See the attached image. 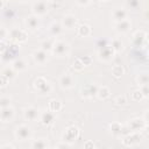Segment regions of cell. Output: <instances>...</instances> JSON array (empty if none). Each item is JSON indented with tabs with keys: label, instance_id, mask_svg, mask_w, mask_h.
<instances>
[{
	"label": "cell",
	"instance_id": "52a82bcc",
	"mask_svg": "<svg viewBox=\"0 0 149 149\" xmlns=\"http://www.w3.org/2000/svg\"><path fill=\"white\" fill-rule=\"evenodd\" d=\"M127 128L130 130V133H139L141 130H143L147 125L144 123V121L142 120V118H134V119H130L128 122H127Z\"/></svg>",
	"mask_w": 149,
	"mask_h": 149
},
{
	"label": "cell",
	"instance_id": "f6af8a7d",
	"mask_svg": "<svg viewBox=\"0 0 149 149\" xmlns=\"http://www.w3.org/2000/svg\"><path fill=\"white\" fill-rule=\"evenodd\" d=\"M8 84V79L0 73V87H5Z\"/></svg>",
	"mask_w": 149,
	"mask_h": 149
},
{
	"label": "cell",
	"instance_id": "2e32d148",
	"mask_svg": "<svg viewBox=\"0 0 149 149\" xmlns=\"http://www.w3.org/2000/svg\"><path fill=\"white\" fill-rule=\"evenodd\" d=\"M98 86L95 84H87L85 85L84 87H81V95L85 97V98H92V97H95L97 95V92H98Z\"/></svg>",
	"mask_w": 149,
	"mask_h": 149
},
{
	"label": "cell",
	"instance_id": "4fadbf2b",
	"mask_svg": "<svg viewBox=\"0 0 149 149\" xmlns=\"http://www.w3.org/2000/svg\"><path fill=\"white\" fill-rule=\"evenodd\" d=\"M130 28H132V21L129 19H126V20H122L120 22L114 23V29L120 34L128 33L130 30Z\"/></svg>",
	"mask_w": 149,
	"mask_h": 149
},
{
	"label": "cell",
	"instance_id": "8992f818",
	"mask_svg": "<svg viewBox=\"0 0 149 149\" xmlns=\"http://www.w3.org/2000/svg\"><path fill=\"white\" fill-rule=\"evenodd\" d=\"M69 50H70V47L66 42L64 41H55V44L52 47V50L51 52L58 57H64L69 54Z\"/></svg>",
	"mask_w": 149,
	"mask_h": 149
},
{
	"label": "cell",
	"instance_id": "f1b7e54d",
	"mask_svg": "<svg viewBox=\"0 0 149 149\" xmlns=\"http://www.w3.org/2000/svg\"><path fill=\"white\" fill-rule=\"evenodd\" d=\"M48 107H49V111L52 112V113H56V112H59L62 109V102L57 99H51L48 104Z\"/></svg>",
	"mask_w": 149,
	"mask_h": 149
},
{
	"label": "cell",
	"instance_id": "ab89813d",
	"mask_svg": "<svg viewBox=\"0 0 149 149\" xmlns=\"http://www.w3.org/2000/svg\"><path fill=\"white\" fill-rule=\"evenodd\" d=\"M8 37V30L3 26L0 27V41H5V38Z\"/></svg>",
	"mask_w": 149,
	"mask_h": 149
},
{
	"label": "cell",
	"instance_id": "4316f807",
	"mask_svg": "<svg viewBox=\"0 0 149 149\" xmlns=\"http://www.w3.org/2000/svg\"><path fill=\"white\" fill-rule=\"evenodd\" d=\"M113 50H114V52L116 54V52H120V51H122L123 50V42L121 41V38H113L112 41H111V45H109Z\"/></svg>",
	"mask_w": 149,
	"mask_h": 149
},
{
	"label": "cell",
	"instance_id": "ee69618b",
	"mask_svg": "<svg viewBox=\"0 0 149 149\" xmlns=\"http://www.w3.org/2000/svg\"><path fill=\"white\" fill-rule=\"evenodd\" d=\"M84 149H95V146H94V143H93V141H86L85 143H84Z\"/></svg>",
	"mask_w": 149,
	"mask_h": 149
},
{
	"label": "cell",
	"instance_id": "7bdbcfd3",
	"mask_svg": "<svg viewBox=\"0 0 149 149\" xmlns=\"http://www.w3.org/2000/svg\"><path fill=\"white\" fill-rule=\"evenodd\" d=\"M126 3L132 8H137L140 6V1H137V0H130V1H127Z\"/></svg>",
	"mask_w": 149,
	"mask_h": 149
},
{
	"label": "cell",
	"instance_id": "e0dca14e",
	"mask_svg": "<svg viewBox=\"0 0 149 149\" xmlns=\"http://www.w3.org/2000/svg\"><path fill=\"white\" fill-rule=\"evenodd\" d=\"M14 115H15V111H14V108L12 106L0 109V120L3 121V122L12 121L13 118H14Z\"/></svg>",
	"mask_w": 149,
	"mask_h": 149
},
{
	"label": "cell",
	"instance_id": "bcb514c9",
	"mask_svg": "<svg viewBox=\"0 0 149 149\" xmlns=\"http://www.w3.org/2000/svg\"><path fill=\"white\" fill-rule=\"evenodd\" d=\"M128 134H130V130L127 128V126H122V128H121V135L120 136H126V135H128Z\"/></svg>",
	"mask_w": 149,
	"mask_h": 149
},
{
	"label": "cell",
	"instance_id": "e575fe53",
	"mask_svg": "<svg viewBox=\"0 0 149 149\" xmlns=\"http://www.w3.org/2000/svg\"><path fill=\"white\" fill-rule=\"evenodd\" d=\"M72 66H73V69H74L76 71H81V70L84 69V64L81 63V61H80V58H79V57H78V58H76V59L73 61Z\"/></svg>",
	"mask_w": 149,
	"mask_h": 149
},
{
	"label": "cell",
	"instance_id": "5b68a950",
	"mask_svg": "<svg viewBox=\"0 0 149 149\" xmlns=\"http://www.w3.org/2000/svg\"><path fill=\"white\" fill-rule=\"evenodd\" d=\"M132 41H133V44L135 47H147L148 44V34L143 30H136L133 36H132Z\"/></svg>",
	"mask_w": 149,
	"mask_h": 149
},
{
	"label": "cell",
	"instance_id": "f546056e",
	"mask_svg": "<svg viewBox=\"0 0 149 149\" xmlns=\"http://www.w3.org/2000/svg\"><path fill=\"white\" fill-rule=\"evenodd\" d=\"M1 74H2V76H5L8 80L14 79V78L16 77V72L13 70V68H12V66H6V68H3V69H2V71H1Z\"/></svg>",
	"mask_w": 149,
	"mask_h": 149
},
{
	"label": "cell",
	"instance_id": "8fae6325",
	"mask_svg": "<svg viewBox=\"0 0 149 149\" xmlns=\"http://www.w3.org/2000/svg\"><path fill=\"white\" fill-rule=\"evenodd\" d=\"M114 55H115V52H114V50L109 45L104 47V48H101V49L98 50V57H99L100 61H104V62L112 61L113 57H114Z\"/></svg>",
	"mask_w": 149,
	"mask_h": 149
},
{
	"label": "cell",
	"instance_id": "6da1fadb",
	"mask_svg": "<svg viewBox=\"0 0 149 149\" xmlns=\"http://www.w3.org/2000/svg\"><path fill=\"white\" fill-rule=\"evenodd\" d=\"M79 135H80L79 128L76 127V126H70V127H68L64 130V133L62 135V140L65 143L72 144V143H74V141H77V139L79 137Z\"/></svg>",
	"mask_w": 149,
	"mask_h": 149
},
{
	"label": "cell",
	"instance_id": "60d3db41",
	"mask_svg": "<svg viewBox=\"0 0 149 149\" xmlns=\"http://www.w3.org/2000/svg\"><path fill=\"white\" fill-rule=\"evenodd\" d=\"M8 48V43L6 41H0V55L3 54Z\"/></svg>",
	"mask_w": 149,
	"mask_h": 149
},
{
	"label": "cell",
	"instance_id": "836d02e7",
	"mask_svg": "<svg viewBox=\"0 0 149 149\" xmlns=\"http://www.w3.org/2000/svg\"><path fill=\"white\" fill-rule=\"evenodd\" d=\"M10 101H12V99L9 97H1L0 98V109L9 107L10 106Z\"/></svg>",
	"mask_w": 149,
	"mask_h": 149
},
{
	"label": "cell",
	"instance_id": "cb8c5ba5",
	"mask_svg": "<svg viewBox=\"0 0 149 149\" xmlns=\"http://www.w3.org/2000/svg\"><path fill=\"white\" fill-rule=\"evenodd\" d=\"M91 27L86 23H83V24H79L78 28H77V34L80 36V37H87L91 35Z\"/></svg>",
	"mask_w": 149,
	"mask_h": 149
},
{
	"label": "cell",
	"instance_id": "1f68e13d",
	"mask_svg": "<svg viewBox=\"0 0 149 149\" xmlns=\"http://www.w3.org/2000/svg\"><path fill=\"white\" fill-rule=\"evenodd\" d=\"M136 83H137L139 86L148 85V83H149V76H148V73H146V72L140 73V74L136 77Z\"/></svg>",
	"mask_w": 149,
	"mask_h": 149
},
{
	"label": "cell",
	"instance_id": "f907efd6",
	"mask_svg": "<svg viewBox=\"0 0 149 149\" xmlns=\"http://www.w3.org/2000/svg\"><path fill=\"white\" fill-rule=\"evenodd\" d=\"M50 149H56V148H50Z\"/></svg>",
	"mask_w": 149,
	"mask_h": 149
},
{
	"label": "cell",
	"instance_id": "b9f144b4",
	"mask_svg": "<svg viewBox=\"0 0 149 149\" xmlns=\"http://www.w3.org/2000/svg\"><path fill=\"white\" fill-rule=\"evenodd\" d=\"M56 149H71L70 144L69 143H65V142H59L57 146H56Z\"/></svg>",
	"mask_w": 149,
	"mask_h": 149
},
{
	"label": "cell",
	"instance_id": "816d5d0a",
	"mask_svg": "<svg viewBox=\"0 0 149 149\" xmlns=\"http://www.w3.org/2000/svg\"><path fill=\"white\" fill-rule=\"evenodd\" d=\"M0 27H1V24H0Z\"/></svg>",
	"mask_w": 149,
	"mask_h": 149
},
{
	"label": "cell",
	"instance_id": "ba28073f",
	"mask_svg": "<svg viewBox=\"0 0 149 149\" xmlns=\"http://www.w3.org/2000/svg\"><path fill=\"white\" fill-rule=\"evenodd\" d=\"M48 10H49V6H48L47 1H35L31 5L33 15H35L37 17L42 16V15H45Z\"/></svg>",
	"mask_w": 149,
	"mask_h": 149
},
{
	"label": "cell",
	"instance_id": "f35d334b",
	"mask_svg": "<svg viewBox=\"0 0 149 149\" xmlns=\"http://www.w3.org/2000/svg\"><path fill=\"white\" fill-rule=\"evenodd\" d=\"M115 104L119 105V106H123V105H126V104H127V99H126V97H125V95H119V97H116V98H115Z\"/></svg>",
	"mask_w": 149,
	"mask_h": 149
},
{
	"label": "cell",
	"instance_id": "5bb4252c",
	"mask_svg": "<svg viewBox=\"0 0 149 149\" xmlns=\"http://www.w3.org/2000/svg\"><path fill=\"white\" fill-rule=\"evenodd\" d=\"M58 84L63 88H71L74 85V79L70 73H64V74H62L59 77Z\"/></svg>",
	"mask_w": 149,
	"mask_h": 149
},
{
	"label": "cell",
	"instance_id": "9c48e42d",
	"mask_svg": "<svg viewBox=\"0 0 149 149\" xmlns=\"http://www.w3.org/2000/svg\"><path fill=\"white\" fill-rule=\"evenodd\" d=\"M15 136L20 141H26L31 137V129L28 125H20L15 129Z\"/></svg>",
	"mask_w": 149,
	"mask_h": 149
},
{
	"label": "cell",
	"instance_id": "44dd1931",
	"mask_svg": "<svg viewBox=\"0 0 149 149\" xmlns=\"http://www.w3.org/2000/svg\"><path fill=\"white\" fill-rule=\"evenodd\" d=\"M10 66H12L13 70L17 73V72H21V71L26 70V68H27V63H26V61L22 59V58H15V59L10 63Z\"/></svg>",
	"mask_w": 149,
	"mask_h": 149
},
{
	"label": "cell",
	"instance_id": "ffe728a7",
	"mask_svg": "<svg viewBox=\"0 0 149 149\" xmlns=\"http://www.w3.org/2000/svg\"><path fill=\"white\" fill-rule=\"evenodd\" d=\"M40 120H41V122H42L44 126H49V125H51V123L55 121V113L50 112L49 109H48V111H44V112L41 113Z\"/></svg>",
	"mask_w": 149,
	"mask_h": 149
},
{
	"label": "cell",
	"instance_id": "d590c367",
	"mask_svg": "<svg viewBox=\"0 0 149 149\" xmlns=\"http://www.w3.org/2000/svg\"><path fill=\"white\" fill-rule=\"evenodd\" d=\"M142 99H144V98H143L142 93L140 92V90H135V91L132 92V100H134V101H140V100H142Z\"/></svg>",
	"mask_w": 149,
	"mask_h": 149
},
{
	"label": "cell",
	"instance_id": "4dcf8cb0",
	"mask_svg": "<svg viewBox=\"0 0 149 149\" xmlns=\"http://www.w3.org/2000/svg\"><path fill=\"white\" fill-rule=\"evenodd\" d=\"M121 128H122V125L119 123V122H112L109 125V130L114 136H120L121 135Z\"/></svg>",
	"mask_w": 149,
	"mask_h": 149
},
{
	"label": "cell",
	"instance_id": "83f0119b",
	"mask_svg": "<svg viewBox=\"0 0 149 149\" xmlns=\"http://www.w3.org/2000/svg\"><path fill=\"white\" fill-rule=\"evenodd\" d=\"M109 95H111V90H109L107 86H100V87L98 88L97 97H98L100 100H105V99H107Z\"/></svg>",
	"mask_w": 149,
	"mask_h": 149
},
{
	"label": "cell",
	"instance_id": "484cf974",
	"mask_svg": "<svg viewBox=\"0 0 149 149\" xmlns=\"http://www.w3.org/2000/svg\"><path fill=\"white\" fill-rule=\"evenodd\" d=\"M30 149H48V142L44 139H36L31 142Z\"/></svg>",
	"mask_w": 149,
	"mask_h": 149
},
{
	"label": "cell",
	"instance_id": "277c9868",
	"mask_svg": "<svg viewBox=\"0 0 149 149\" xmlns=\"http://www.w3.org/2000/svg\"><path fill=\"white\" fill-rule=\"evenodd\" d=\"M34 87L42 94H49L52 90L51 84L44 77H37L34 81Z\"/></svg>",
	"mask_w": 149,
	"mask_h": 149
},
{
	"label": "cell",
	"instance_id": "9a60e30c",
	"mask_svg": "<svg viewBox=\"0 0 149 149\" xmlns=\"http://www.w3.org/2000/svg\"><path fill=\"white\" fill-rule=\"evenodd\" d=\"M62 27L65 29H72L77 24V17L73 14H66L62 19Z\"/></svg>",
	"mask_w": 149,
	"mask_h": 149
},
{
	"label": "cell",
	"instance_id": "d6a6232c",
	"mask_svg": "<svg viewBox=\"0 0 149 149\" xmlns=\"http://www.w3.org/2000/svg\"><path fill=\"white\" fill-rule=\"evenodd\" d=\"M123 73H125V69H123V66H122V65L116 64V65H114V66L112 68V74H113L115 78L121 77Z\"/></svg>",
	"mask_w": 149,
	"mask_h": 149
},
{
	"label": "cell",
	"instance_id": "7c38bea8",
	"mask_svg": "<svg viewBox=\"0 0 149 149\" xmlns=\"http://www.w3.org/2000/svg\"><path fill=\"white\" fill-rule=\"evenodd\" d=\"M128 16V10L125 7H116L112 12V17L115 22H120L122 20H126Z\"/></svg>",
	"mask_w": 149,
	"mask_h": 149
},
{
	"label": "cell",
	"instance_id": "7dc6e473",
	"mask_svg": "<svg viewBox=\"0 0 149 149\" xmlns=\"http://www.w3.org/2000/svg\"><path fill=\"white\" fill-rule=\"evenodd\" d=\"M76 3L79 5V6H88L91 2H90V1H80V0H78Z\"/></svg>",
	"mask_w": 149,
	"mask_h": 149
},
{
	"label": "cell",
	"instance_id": "c3c4849f",
	"mask_svg": "<svg viewBox=\"0 0 149 149\" xmlns=\"http://www.w3.org/2000/svg\"><path fill=\"white\" fill-rule=\"evenodd\" d=\"M0 149H14V148H13V146H10V144H3V146L0 147Z\"/></svg>",
	"mask_w": 149,
	"mask_h": 149
},
{
	"label": "cell",
	"instance_id": "d6986e66",
	"mask_svg": "<svg viewBox=\"0 0 149 149\" xmlns=\"http://www.w3.org/2000/svg\"><path fill=\"white\" fill-rule=\"evenodd\" d=\"M33 58L37 64L43 65L48 61V52H45V51H43L41 49H37V50H35L33 52Z\"/></svg>",
	"mask_w": 149,
	"mask_h": 149
},
{
	"label": "cell",
	"instance_id": "74e56055",
	"mask_svg": "<svg viewBox=\"0 0 149 149\" xmlns=\"http://www.w3.org/2000/svg\"><path fill=\"white\" fill-rule=\"evenodd\" d=\"M140 92L142 93L143 98H148L149 97V85H143V86H140Z\"/></svg>",
	"mask_w": 149,
	"mask_h": 149
},
{
	"label": "cell",
	"instance_id": "30bf717a",
	"mask_svg": "<svg viewBox=\"0 0 149 149\" xmlns=\"http://www.w3.org/2000/svg\"><path fill=\"white\" fill-rule=\"evenodd\" d=\"M142 139H143V136H142L141 132H139V133H130V134H128V135L122 137V143L125 146H127V147H133V146L139 144L142 141Z\"/></svg>",
	"mask_w": 149,
	"mask_h": 149
},
{
	"label": "cell",
	"instance_id": "603a6c76",
	"mask_svg": "<svg viewBox=\"0 0 149 149\" xmlns=\"http://www.w3.org/2000/svg\"><path fill=\"white\" fill-rule=\"evenodd\" d=\"M26 24H27V27L28 28H30V29H37L38 28V26H40V20H38V17L37 16H35V15H28L27 17H26Z\"/></svg>",
	"mask_w": 149,
	"mask_h": 149
},
{
	"label": "cell",
	"instance_id": "7402d4cb",
	"mask_svg": "<svg viewBox=\"0 0 149 149\" xmlns=\"http://www.w3.org/2000/svg\"><path fill=\"white\" fill-rule=\"evenodd\" d=\"M63 29H64V28L62 27V24H61L59 22H52V23L49 26V33H50V35L54 36V37H57V36L62 35Z\"/></svg>",
	"mask_w": 149,
	"mask_h": 149
},
{
	"label": "cell",
	"instance_id": "681fc988",
	"mask_svg": "<svg viewBox=\"0 0 149 149\" xmlns=\"http://www.w3.org/2000/svg\"><path fill=\"white\" fill-rule=\"evenodd\" d=\"M5 5H6V2L3 0H0V9H2L5 7Z\"/></svg>",
	"mask_w": 149,
	"mask_h": 149
},
{
	"label": "cell",
	"instance_id": "7a4b0ae2",
	"mask_svg": "<svg viewBox=\"0 0 149 149\" xmlns=\"http://www.w3.org/2000/svg\"><path fill=\"white\" fill-rule=\"evenodd\" d=\"M8 37L13 41V43H24L28 40V34L26 30L20 29V28H12L8 30Z\"/></svg>",
	"mask_w": 149,
	"mask_h": 149
},
{
	"label": "cell",
	"instance_id": "8d00e7d4",
	"mask_svg": "<svg viewBox=\"0 0 149 149\" xmlns=\"http://www.w3.org/2000/svg\"><path fill=\"white\" fill-rule=\"evenodd\" d=\"M81 63L84 64V66H87V65H91L92 64V57L91 56H81L79 57Z\"/></svg>",
	"mask_w": 149,
	"mask_h": 149
},
{
	"label": "cell",
	"instance_id": "3957f363",
	"mask_svg": "<svg viewBox=\"0 0 149 149\" xmlns=\"http://www.w3.org/2000/svg\"><path fill=\"white\" fill-rule=\"evenodd\" d=\"M20 51V47H19V44H16V43H10V44H8V48H7V50L3 52V54H1V62H3V63H12L14 59H15V56L17 55V52Z\"/></svg>",
	"mask_w": 149,
	"mask_h": 149
},
{
	"label": "cell",
	"instance_id": "ac0fdd59",
	"mask_svg": "<svg viewBox=\"0 0 149 149\" xmlns=\"http://www.w3.org/2000/svg\"><path fill=\"white\" fill-rule=\"evenodd\" d=\"M23 115H24V118H26L27 120H29V121H34V120H36V119L40 116V111H38V108L30 106V107L24 108V111H23Z\"/></svg>",
	"mask_w": 149,
	"mask_h": 149
},
{
	"label": "cell",
	"instance_id": "d4e9b609",
	"mask_svg": "<svg viewBox=\"0 0 149 149\" xmlns=\"http://www.w3.org/2000/svg\"><path fill=\"white\" fill-rule=\"evenodd\" d=\"M55 41H56L55 38H47V40L42 41L41 44H40V49L43 50V51H45V52L51 51L52 50V47L55 44Z\"/></svg>",
	"mask_w": 149,
	"mask_h": 149
}]
</instances>
